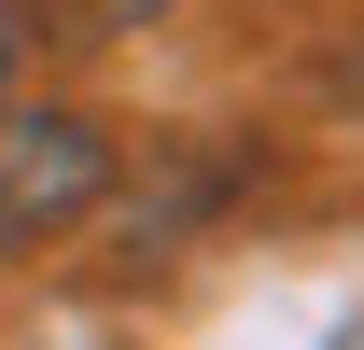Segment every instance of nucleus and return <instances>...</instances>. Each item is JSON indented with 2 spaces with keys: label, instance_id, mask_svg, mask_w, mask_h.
<instances>
[{
  "label": "nucleus",
  "instance_id": "nucleus-1",
  "mask_svg": "<svg viewBox=\"0 0 364 350\" xmlns=\"http://www.w3.org/2000/svg\"><path fill=\"white\" fill-rule=\"evenodd\" d=\"M112 196V140L85 112H0V238H56Z\"/></svg>",
  "mask_w": 364,
  "mask_h": 350
},
{
  "label": "nucleus",
  "instance_id": "nucleus-2",
  "mask_svg": "<svg viewBox=\"0 0 364 350\" xmlns=\"http://www.w3.org/2000/svg\"><path fill=\"white\" fill-rule=\"evenodd\" d=\"M0 70H14V0H0Z\"/></svg>",
  "mask_w": 364,
  "mask_h": 350
}]
</instances>
